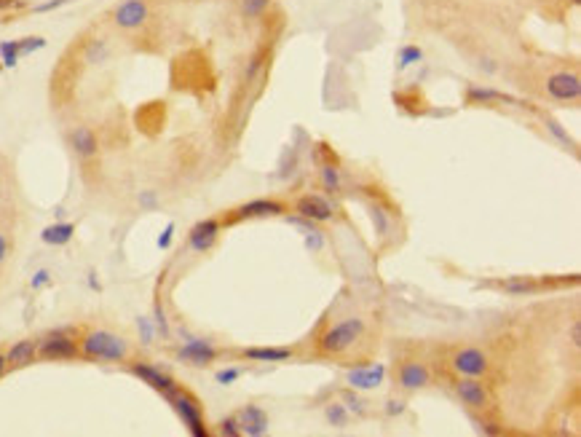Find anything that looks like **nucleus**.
I'll list each match as a JSON object with an SVG mask.
<instances>
[{"label": "nucleus", "instance_id": "33", "mask_svg": "<svg viewBox=\"0 0 581 437\" xmlns=\"http://www.w3.org/2000/svg\"><path fill=\"white\" fill-rule=\"evenodd\" d=\"M547 126H549V132L555 134V137H557V140H560V143H565V145L571 143V137H568V132H562V126H560V123H557V121H547Z\"/></svg>", "mask_w": 581, "mask_h": 437}, {"label": "nucleus", "instance_id": "17", "mask_svg": "<svg viewBox=\"0 0 581 437\" xmlns=\"http://www.w3.org/2000/svg\"><path fill=\"white\" fill-rule=\"evenodd\" d=\"M399 384L405 389H421L429 384V370L421 363H408L399 370Z\"/></svg>", "mask_w": 581, "mask_h": 437}, {"label": "nucleus", "instance_id": "5", "mask_svg": "<svg viewBox=\"0 0 581 437\" xmlns=\"http://www.w3.org/2000/svg\"><path fill=\"white\" fill-rule=\"evenodd\" d=\"M453 367L458 370L461 376H469V378H477V376H485L487 373V357H485L480 349H461L458 354L453 357Z\"/></svg>", "mask_w": 581, "mask_h": 437}, {"label": "nucleus", "instance_id": "40", "mask_svg": "<svg viewBox=\"0 0 581 437\" xmlns=\"http://www.w3.org/2000/svg\"><path fill=\"white\" fill-rule=\"evenodd\" d=\"M372 220L378 223V231L383 234V231H386V218H383V212H381V210H372Z\"/></svg>", "mask_w": 581, "mask_h": 437}, {"label": "nucleus", "instance_id": "34", "mask_svg": "<svg viewBox=\"0 0 581 437\" xmlns=\"http://www.w3.org/2000/svg\"><path fill=\"white\" fill-rule=\"evenodd\" d=\"M156 204H158V199H156V194H153V191H142V194H140V207L153 210Z\"/></svg>", "mask_w": 581, "mask_h": 437}, {"label": "nucleus", "instance_id": "31", "mask_svg": "<svg viewBox=\"0 0 581 437\" xmlns=\"http://www.w3.org/2000/svg\"><path fill=\"white\" fill-rule=\"evenodd\" d=\"M306 247H308L311 252H319V250L324 247V236H321V231H308V234H306Z\"/></svg>", "mask_w": 581, "mask_h": 437}, {"label": "nucleus", "instance_id": "38", "mask_svg": "<svg viewBox=\"0 0 581 437\" xmlns=\"http://www.w3.org/2000/svg\"><path fill=\"white\" fill-rule=\"evenodd\" d=\"M402 411H405V403H402V400H391V403H388V408H386L388 416H394V413H402Z\"/></svg>", "mask_w": 581, "mask_h": 437}, {"label": "nucleus", "instance_id": "21", "mask_svg": "<svg viewBox=\"0 0 581 437\" xmlns=\"http://www.w3.org/2000/svg\"><path fill=\"white\" fill-rule=\"evenodd\" d=\"M466 97H469V102H496V99L514 102V99L507 97L504 92H496V89H487V86H477V83H472V86L466 89Z\"/></svg>", "mask_w": 581, "mask_h": 437}, {"label": "nucleus", "instance_id": "37", "mask_svg": "<svg viewBox=\"0 0 581 437\" xmlns=\"http://www.w3.org/2000/svg\"><path fill=\"white\" fill-rule=\"evenodd\" d=\"M140 333H142V341H145V343L153 341V327H150V322H147V319H140Z\"/></svg>", "mask_w": 581, "mask_h": 437}, {"label": "nucleus", "instance_id": "2", "mask_svg": "<svg viewBox=\"0 0 581 437\" xmlns=\"http://www.w3.org/2000/svg\"><path fill=\"white\" fill-rule=\"evenodd\" d=\"M83 352L89 357H97V360H110V363H121L126 357V341L113 336V333H92L83 341Z\"/></svg>", "mask_w": 581, "mask_h": 437}, {"label": "nucleus", "instance_id": "9", "mask_svg": "<svg viewBox=\"0 0 581 437\" xmlns=\"http://www.w3.org/2000/svg\"><path fill=\"white\" fill-rule=\"evenodd\" d=\"M386 378V365H362L348 370V387L354 389H375L383 384Z\"/></svg>", "mask_w": 581, "mask_h": 437}, {"label": "nucleus", "instance_id": "20", "mask_svg": "<svg viewBox=\"0 0 581 437\" xmlns=\"http://www.w3.org/2000/svg\"><path fill=\"white\" fill-rule=\"evenodd\" d=\"M35 352H38L35 341H19V343H14V346H11V352H8V357H6V360H8L11 365H27V363H32Z\"/></svg>", "mask_w": 581, "mask_h": 437}, {"label": "nucleus", "instance_id": "25", "mask_svg": "<svg viewBox=\"0 0 581 437\" xmlns=\"http://www.w3.org/2000/svg\"><path fill=\"white\" fill-rule=\"evenodd\" d=\"M268 6H271V0H244V3H242L244 14H246L249 19H255V17H260V14L266 11Z\"/></svg>", "mask_w": 581, "mask_h": 437}, {"label": "nucleus", "instance_id": "14", "mask_svg": "<svg viewBox=\"0 0 581 437\" xmlns=\"http://www.w3.org/2000/svg\"><path fill=\"white\" fill-rule=\"evenodd\" d=\"M456 394L461 397V403L463 405H469V408H485L487 405V392H485V387L477 381V378H463V381H458L456 384Z\"/></svg>", "mask_w": 581, "mask_h": 437}, {"label": "nucleus", "instance_id": "3", "mask_svg": "<svg viewBox=\"0 0 581 437\" xmlns=\"http://www.w3.org/2000/svg\"><path fill=\"white\" fill-rule=\"evenodd\" d=\"M167 400L174 405V411L180 413V418H182V424L188 427V432H191V435L193 437L209 435V429L204 427V418H201V408H198V403H196L191 394H185V392L174 389V392L167 394Z\"/></svg>", "mask_w": 581, "mask_h": 437}, {"label": "nucleus", "instance_id": "15", "mask_svg": "<svg viewBox=\"0 0 581 437\" xmlns=\"http://www.w3.org/2000/svg\"><path fill=\"white\" fill-rule=\"evenodd\" d=\"M268 215H284V207L273 199H255L236 210V218H268Z\"/></svg>", "mask_w": 581, "mask_h": 437}, {"label": "nucleus", "instance_id": "4", "mask_svg": "<svg viewBox=\"0 0 581 437\" xmlns=\"http://www.w3.org/2000/svg\"><path fill=\"white\" fill-rule=\"evenodd\" d=\"M547 92L549 97L560 99V102H571V99L581 97V81L573 73H555L547 81Z\"/></svg>", "mask_w": 581, "mask_h": 437}, {"label": "nucleus", "instance_id": "32", "mask_svg": "<svg viewBox=\"0 0 581 437\" xmlns=\"http://www.w3.org/2000/svg\"><path fill=\"white\" fill-rule=\"evenodd\" d=\"M220 432L225 437H239L242 435V429H239V421L236 418H225L222 424H220Z\"/></svg>", "mask_w": 581, "mask_h": 437}, {"label": "nucleus", "instance_id": "12", "mask_svg": "<svg viewBox=\"0 0 581 437\" xmlns=\"http://www.w3.org/2000/svg\"><path fill=\"white\" fill-rule=\"evenodd\" d=\"M297 215L314 220V223H327V220H332V204L321 196H303L297 201Z\"/></svg>", "mask_w": 581, "mask_h": 437}, {"label": "nucleus", "instance_id": "36", "mask_svg": "<svg viewBox=\"0 0 581 437\" xmlns=\"http://www.w3.org/2000/svg\"><path fill=\"white\" fill-rule=\"evenodd\" d=\"M49 271H46V268H43V271H38V274H35V279H32V287H35V290H41V287H43V285H49Z\"/></svg>", "mask_w": 581, "mask_h": 437}, {"label": "nucleus", "instance_id": "26", "mask_svg": "<svg viewBox=\"0 0 581 437\" xmlns=\"http://www.w3.org/2000/svg\"><path fill=\"white\" fill-rule=\"evenodd\" d=\"M19 43V57H25V54H32V51H41L43 46H46V38H22V41H17Z\"/></svg>", "mask_w": 581, "mask_h": 437}, {"label": "nucleus", "instance_id": "42", "mask_svg": "<svg viewBox=\"0 0 581 437\" xmlns=\"http://www.w3.org/2000/svg\"><path fill=\"white\" fill-rule=\"evenodd\" d=\"M19 6V0H0V8H14Z\"/></svg>", "mask_w": 581, "mask_h": 437}, {"label": "nucleus", "instance_id": "11", "mask_svg": "<svg viewBox=\"0 0 581 437\" xmlns=\"http://www.w3.org/2000/svg\"><path fill=\"white\" fill-rule=\"evenodd\" d=\"M218 357V349L209 343V341L193 338L188 341L182 349H180V360L188 365H209Z\"/></svg>", "mask_w": 581, "mask_h": 437}, {"label": "nucleus", "instance_id": "22", "mask_svg": "<svg viewBox=\"0 0 581 437\" xmlns=\"http://www.w3.org/2000/svg\"><path fill=\"white\" fill-rule=\"evenodd\" d=\"M421 59H423L421 46H402V49H399V59H397V68L405 70V68H410V65L421 62Z\"/></svg>", "mask_w": 581, "mask_h": 437}, {"label": "nucleus", "instance_id": "27", "mask_svg": "<svg viewBox=\"0 0 581 437\" xmlns=\"http://www.w3.org/2000/svg\"><path fill=\"white\" fill-rule=\"evenodd\" d=\"M327 418H330V424L332 427H346V408L343 405H338V403H332L330 408H327Z\"/></svg>", "mask_w": 581, "mask_h": 437}, {"label": "nucleus", "instance_id": "41", "mask_svg": "<svg viewBox=\"0 0 581 437\" xmlns=\"http://www.w3.org/2000/svg\"><path fill=\"white\" fill-rule=\"evenodd\" d=\"M6 255H8V239L0 234V263L6 261Z\"/></svg>", "mask_w": 581, "mask_h": 437}, {"label": "nucleus", "instance_id": "35", "mask_svg": "<svg viewBox=\"0 0 581 437\" xmlns=\"http://www.w3.org/2000/svg\"><path fill=\"white\" fill-rule=\"evenodd\" d=\"M171 234H174V223H169V225L164 228V234L158 236V247H161V250H167L171 244Z\"/></svg>", "mask_w": 581, "mask_h": 437}, {"label": "nucleus", "instance_id": "29", "mask_svg": "<svg viewBox=\"0 0 581 437\" xmlns=\"http://www.w3.org/2000/svg\"><path fill=\"white\" fill-rule=\"evenodd\" d=\"M239 376H242V370H239V367H225V370H218L215 381H218V384H222V387H228V384H233Z\"/></svg>", "mask_w": 581, "mask_h": 437}, {"label": "nucleus", "instance_id": "1", "mask_svg": "<svg viewBox=\"0 0 581 437\" xmlns=\"http://www.w3.org/2000/svg\"><path fill=\"white\" fill-rule=\"evenodd\" d=\"M364 333V319L362 316H348L338 325H332L321 338H319V346L324 354H340L346 352L348 346H354L359 336Z\"/></svg>", "mask_w": 581, "mask_h": 437}, {"label": "nucleus", "instance_id": "45", "mask_svg": "<svg viewBox=\"0 0 581 437\" xmlns=\"http://www.w3.org/2000/svg\"><path fill=\"white\" fill-rule=\"evenodd\" d=\"M0 70H3V62H0Z\"/></svg>", "mask_w": 581, "mask_h": 437}, {"label": "nucleus", "instance_id": "10", "mask_svg": "<svg viewBox=\"0 0 581 437\" xmlns=\"http://www.w3.org/2000/svg\"><path fill=\"white\" fill-rule=\"evenodd\" d=\"M147 19V6L145 0H123L116 8V25L123 30H134Z\"/></svg>", "mask_w": 581, "mask_h": 437}, {"label": "nucleus", "instance_id": "30", "mask_svg": "<svg viewBox=\"0 0 581 437\" xmlns=\"http://www.w3.org/2000/svg\"><path fill=\"white\" fill-rule=\"evenodd\" d=\"M321 180H324V185H327L330 191H338L340 177H338V170H335V167H324V170H321Z\"/></svg>", "mask_w": 581, "mask_h": 437}, {"label": "nucleus", "instance_id": "18", "mask_svg": "<svg viewBox=\"0 0 581 437\" xmlns=\"http://www.w3.org/2000/svg\"><path fill=\"white\" fill-rule=\"evenodd\" d=\"M70 143H73L75 153L83 156V159H92L97 153V137L89 126H78L73 134H70Z\"/></svg>", "mask_w": 581, "mask_h": 437}, {"label": "nucleus", "instance_id": "23", "mask_svg": "<svg viewBox=\"0 0 581 437\" xmlns=\"http://www.w3.org/2000/svg\"><path fill=\"white\" fill-rule=\"evenodd\" d=\"M0 62L6 68H14L19 62V43L17 41H3L0 43Z\"/></svg>", "mask_w": 581, "mask_h": 437}, {"label": "nucleus", "instance_id": "13", "mask_svg": "<svg viewBox=\"0 0 581 437\" xmlns=\"http://www.w3.org/2000/svg\"><path fill=\"white\" fill-rule=\"evenodd\" d=\"M131 373L137 376V378H142L145 384H150L153 389H158L161 394H169V392H174L177 389V384H174V378L171 376H167V373H161L158 367H153V365H131Z\"/></svg>", "mask_w": 581, "mask_h": 437}, {"label": "nucleus", "instance_id": "39", "mask_svg": "<svg viewBox=\"0 0 581 437\" xmlns=\"http://www.w3.org/2000/svg\"><path fill=\"white\" fill-rule=\"evenodd\" d=\"M571 343H573V346H579L581 343V322H573V327H571Z\"/></svg>", "mask_w": 581, "mask_h": 437}, {"label": "nucleus", "instance_id": "24", "mask_svg": "<svg viewBox=\"0 0 581 437\" xmlns=\"http://www.w3.org/2000/svg\"><path fill=\"white\" fill-rule=\"evenodd\" d=\"M501 287L507 292H511V295H522V292H533L536 290V285H533L531 279H507V282H501Z\"/></svg>", "mask_w": 581, "mask_h": 437}, {"label": "nucleus", "instance_id": "19", "mask_svg": "<svg viewBox=\"0 0 581 437\" xmlns=\"http://www.w3.org/2000/svg\"><path fill=\"white\" fill-rule=\"evenodd\" d=\"M75 234V225H70V223H56V225H49V228H43V234H41V239L46 244H54V247H59V244H67L70 239H73Z\"/></svg>", "mask_w": 581, "mask_h": 437}, {"label": "nucleus", "instance_id": "7", "mask_svg": "<svg viewBox=\"0 0 581 437\" xmlns=\"http://www.w3.org/2000/svg\"><path fill=\"white\" fill-rule=\"evenodd\" d=\"M41 354L46 360H67V357L78 354V349H75V341H70L67 336V330H56L41 343Z\"/></svg>", "mask_w": 581, "mask_h": 437}, {"label": "nucleus", "instance_id": "16", "mask_svg": "<svg viewBox=\"0 0 581 437\" xmlns=\"http://www.w3.org/2000/svg\"><path fill=\"white\" fill-rule=\"evenodd\" d=\"M244 354L246 360H255V363H284L292 357L290 349H282V346H252Z\"/></svg>", "mask_w": 581, "mask_h": 437}, {"label": "nucleus", "instance_id": "43", "mask_svg": "<svg viewBox=\"0 0 581 437\" xmlns=\"http://www.w3.org/2000/svg\"><path fill=\"white\" fill-rule=\"evenodd\" d=\"M6 363H8V360H6V357H3V354H0V373H3V370H6Z\"/></svg>", "mask_w": 581, "mask_h": 437}, {"label": "nucleus", "instance_id": "6", "mask_svg": "<svg viewBox=\"0 0 581 437\" xmlns=\"http://www.w3.org/2000/svg\"><path fill=\"white\" fill-rule=\"evenodd\" d=\"M218 236H220V223L215 218H207L191 228L188 244H191V250H196V252H207V250H212V244L218 242Z\"/></svg>", "mask_w": 581, "mask_h": 437}, {"label": "nucleus", "instance_id": "8", "mask_svg": "<svg viewBox=\"0 0 581 437\" xmlns=\"http://www.w3.org/2000/svg\"><path fill=\"white\" fill-rule=\"evenodd\" d=\"M236 421H239L242 435H249V437L268 435V416L260 405H246V408H242L239 416H236Z\"/></svg>", "mask_w": 581, "mask_h": 437}, {"label": "nucleus", "instance_id": "44", "mask_svg": "<svg viewBox=\"0 0 581 437\" xmlns=\"http://www.w3.org/2000/svg\"><path fill=\"white\" fill-rule=\"evenodd\" d=\"M573 3H576V6H579V3H581V0H573Z\"/></svg>", "mask_w": 581, "mask_h": 437}, {"label": "nucleus", "instance_id": "28", "mask_svg": "<svg viewBox=\"0 0 581 437\" xmlns=\"http://www.w3.org/2000/svg\"><path fill=\"white\" fill-rule=\"evenodd\" d=\"M105 57H107V46H105L102 41H92L89 49H86V59H89V62H102Z\"/></svg>", "mask_w": 581, "mask_h": 437}]
</instances>
